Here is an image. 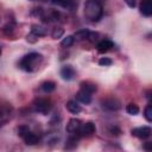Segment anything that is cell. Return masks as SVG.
<instances>
[{"mask_svg":"<svg viewBox=\"0 0 152 152\" xmlns=\"http://www.w3.org/2000/svg\"><path fill=\"white\" fill-rule=\"evenodd\" d=\"M112 48H114V43L110 39H102L96 45V49H97L99 52H107Z\"/></svg>","mask_w":152,"mask_h":152,"instance_id":"cell-13","label":"cell"},{"mask_svg":"<svg viewBox=\"0 0 152 152\" xmlns=\"http://www.w3.org/2000/svg\"><path fill=\"white\" fill-rule=\"evenodd\" d=\"M24 139V141H25V144L26 145H37L38 142H39V137L36 134V133H32L31 131L23 138Z\"/></svg>","mask_w":152,"mask_h":152,"instance_id":"cell-15","label":"cell"},{"mask_svg":"<svg viewBox=\"0 0 152 152\" xmlns=\"http://www.w3.org/2000/svg\"><path fill=\"white\" fill-rule=\"evenodd\" d=\"M81 137L78 134H69V138L66 139V142H65V148L70 150V148H74L77 146V141Z\"/></svg>","mask_w":152,"mask_h":152,"instance_id":"cell-16","label":"cell"},{"mask_svg":"<svg viewBox=\"0 0 152 152\" xmlns=\"http://www.w3.org/2000/svg\"><path fill=\"white\" fill-rule=\"evenodd\" d=\"M0 57H1V48H0Z\"/></svg>","mask_w":152,"mask_h":152,"instance_id":"cell-31","label":"cell"},{"mask_svg":"<svg viewBox=\"0 0 152 152\" xmlns=\"http://www.w3.org/2000/svg\"><path fill=\"white\" fill-rule=\"evenodd\" d=\"M87 39H89L91 43H95L97 39H99V33H95V32H89V34H88V38Z\"/></svg>","mask_w":152,"mask_h":152,"instance_id":"cell-27","label":"cell"},{"mask_svg":"<svg viewBox=\"0 0 152 152\" xmlns=\"http://www.w3.org/2000/svg\"><path fill=\"white\" fill-rule=\"evenodd\" d=\"M126 2H127V5L129 6V7H134L135 6V1L134 0H125Z\"/></svg>","mask_w":152,"mask_h":152,"instance_id":"cell-30","label":"cell"},{"mask_svg":"<svg viewBox=\"0 0 152 152\" xmlns=\"http://www.w3.org/2000/svg\"><path fill=\"white\" fill-rule=\"evenodd\" d=\"M31 33H33L37 37H43V36H45L48 33V30L44 26H42V25L34 24V25L31 26Z\"/></svg>","mask_w":152,"mask_h":152,"instance_id":"cell-17","label":"cell"},{"mask_svg":"<svg viewBox=\"0 0 152 152\" xmlns=\"http://www.w3.org/2000/svg\"><path fill=\"white\" fill-rule=\"evenodd\" d=\"M110 132H112L113 134H115V135L120 134V129H119L118 127H112V128H110Z\"/></svg>","mask_w":152,"mask_h":152,"instance_id":"cell-28","label":"cell"},{"mask_svg":"<svg viewBox=\"0 0 152 152\" xmlns=\"http://www.w3.org/2000/svg\"><path fill=\"white\" fill-rule=\"evenodd\" d=\"M95 131H96L95 124L91 121H88L86 124H81L78 134H80V137H89V135H93L95 133Z\"/></svg>","mask_w":152,"mask_h":152,"instance_id":"cell-5","label":"cell"},{"mask_svg":"<svg viewBox=\"0 0 152 152\" xmlns=\"http://www.w3.org/2000/svg\"><path fill=\"white\" fill-rule=\"evenodd\" d=\"M28 132H30V127L26 126V125H20L19 127H17V133H18V135L21 137V138H24Z\"/></svg>","mask_w":152,"mask_h":152,"instance_id":"cell-23","label":"cell"},{"mask_svg":"<svg viewBox=\"0 0 152 152\" xmlns=\"http://www.w3.org/2000/svg\"><path fill=\"white\" fill-rule=\"evenodd\" d=\"M63 34H64V30H63L62 27H59V26H56V27L52 30V33H51V36H52L53 39H58V38H61Z\"/></svg>","mask_w":152,"mask_h":152,"instance_id":"cell-24","label":"cell"},{"mask_svg":"<svg viewBox=\"0 0 152 152\" xmlns=\"http://www.w3.org/2000/svg\"><path fill=\"white\" fill-rule=\"evenodd\" d=\"M43 62V56L38 52H30L27 55H25L20 62H19V68L23 69L24 71L27 72H33L36 70H38L39 65Z\"/></svg>","mask_w":152,"mask_h":152,"instance_id":"cell-2","label":"cell"},{"mask_svg":"<svg viewBox=\"0 0 152 152\" xmlns=\"http://www.w3.org/2000/svg\"><path fill=\"white\" fill-rule=\"evenodd\" d=\"M51 2L69 11H72L77 7V0H51Z\"/></svg>","mask_w":152,"mask_h":152,"instance_id":"cell-10","label":"cell"},{"mask_svg":"<svg viewBox=\"0 0 152 152\" xmlns=\"http://www.w3.org/2000/svg\"><path fill=\"white\" fill-rule=\"evenodd\" d=\"M65 108H66L70 113H72V114H78V113L82 110V108H81V106L78 104V102H77V101H74V100L68 101V102L65 103Z\"/></svg>","mask_w":152,"mask_h":152,"instance_id":"cell-14","label":"cell"},{"mask_svg":"<svg viewBox=\"0 0 152 152\" xmlns=\"http://www.w3.org/2000/svg\"><path fill=\"white\" fill-rule=\"evenodd\" d=\"M12 113V106L8 102L0 100V122L4 124Z\"/></svg>","mask_w":152,"mask_h":152,"instance_id":"cell-6","label":"cell"},{"mask_svg":"<svg viewBox=\"0 0 152 152\" xmlns=\"http://www.w3.org/2000/svg\"><path fill=\"white\" fill-rule=\"evenodd\" d=\"M140 13L144 17H151L152 15V0H141Z\"/></svg>","mask_w":152,"mask_h":152,"instance_id":"cell-12","label":"cell"},{"mask_svg":"<svg viewBox=\"0 0 152 152\" xmlns=\"http://www.w3.org/2000/svg\"><path fill=\"white\" fill-rule=\"evenodd\" d=\"M59 75L64 81H71L76 76V71L71 65H63L59 70Z\"/></svg>","mask_w":152,"mask_h":152,"instance_id":"cell-7","label":"cell"},{"mask_svg":"<svg viewBox=\"0 0 152 152\" xmlns=\"http://www.w3.org/2000/svg\"><path fill=\"white\" fill-rule=\"evenodd\" d=\"M74 42H75L74 36H66V37H64V38L62 39L61 45L64 46V48H69V46H71V45L74 44Z\"/></svg>","mask_w":152,"mask_h":152,"instance_id":"cell-22","label":"cell"},{"mask_svg":"<svg viewBox=\"0 0 152 152\" xmlns=\"http://www.w3.org/2000/svg\"><path fill=\"white\" fill-rule=\"evenodd\" d=\"M89 32H90V31H88V30H86V28L78 30V31H76V32H75L74 38H75L76 40H83V39H87V38H88Z\"/></svg>","mask_w":152,"mask_h":152,"instance_id":"cell-20","label":"cell"},{"mask_svg":"<svg viewBox=\"0 0 152 152\" xmlns=\"http://www.w3.org/2000/svg\"><path fill=\"white\" fill-rule=\"evenodd\" d=\"M112 59L110 58H108V57H102V58H100V61H99V64L100 65H102V66H109V65H112Z\"/></svg>","mask_w":152,"mask_h":152,"instance_id":"cell-26","label":"cell"},{"mask_svg":"<svg viewBox=\"0 0 152 152\" xmlns=\"http://www.w3.org/2000/svg\"><path fill=\"white\" fill-rule=\"evenodd\" d=\"M144 148H145L146 151H151V150H152L151 142H148V141H147V142H145V144H144Z\"/></svg>","mask_w":152,"mask_h":152,"instance_id":"cell-29","label":"cell"},{"mask_svg":"<svg viewBox=\"0 0 152 152\" xmlns=\"http://www.w3.org/2000/svg\"><path fill=\"white\" fill-rule=\"evenodd\" d=\"M126 112L131 115H137L139 113V107L135 103H128L126 106Z\"/></svg>","mask_w":152,"mask_h":152,"instance_id":"cell-21","label":"cell"},{"mask_svg":"<svg viewBox=\"0 0 152 152\" xmlns=\"http://www.w3.org/2000/svg\"><path fill=\"white\" fill-rule=\"evenodd\" d=\"M33 1H37V0H33Z\"/></svg>","mask_w":152,"mask_h":152,"instance_id":"cell-32","label":"cell"},{"mask_svg":"<svg viewBox=\"0 0 152 152\" xmlns=\"http://www.w3.org/2000/svg\"><path fill=\"white\" fill-rule=\"evenodd\" d=\"M132 135L139 138V139H147L151 133H152V129L150 126H141V127H135L131 131Z\"/></svg>","mask_w":152,"mask_h":152,"instance_id":"cell-4","label":"cell"},{"mask_svg":"<svg viewBox=\"0 0 152 152\" xmlns=\"http://www.w3.org/2000/svg\"><path fill=\"white\" fill-rule=\"evenodd\" d=\"M76 101L81 102V103H84V104H89L91 102V94L86 91V90H82L80 89L77 93H76Z\"/></svg>","mask_w":152,"mask_h":152,"instance_id":"cell-11","label":"cell"},{"mask_svg":"<svg viewBox=\"0 0 152 152\" xmlns=\"http://www.w3.org/2000/svg\"><path fill=\"white\" fill-rule=\"evenodd\" d=\"M33 108H34L36 112L46 115L48 113H50V110L52 108V104H51V101L49 99L38 97V99H36L33 101Z\"/></svg>","mask_w":152,"mask_h":152,"instance_id":"cell-3","label":"cell"},{"mask_svg":"<svg viewBox=\"0 0 152 152\" xmlns=\"http://www.w3.org/2000/svg\"><path fill=\"white\" fill-rule=\"evenodd\" d=\"M103 15V7L99 0H87L84 4V17L91 23H97Z\"/></svg>","mask_w":152,"mask_h":152,"instance_id":"cell-1","label":"cell"},{"mask_svg":"<svg viewBox=\"0 0 152 152\" xmlns=\"http://www.w3.org/2000/svg\"><path fill=\"white\" fill-rule=\"evenodd\" d=\"M144 116H145V119H146L148 122L152 121V106H151V104H147V106L145 107Z\"/></svg>","mask_w":152,"mask_h":152,"instance_id":"cell-25","label":"cell"},{"mask_svg":"<svg viewBox=\"0 0 152 152\" xmlns=\"http://www.w3.org/2000/svg\"><path fill=\"white\" fill-rule=\"evenodd\" d=\"M99 1H100V0H99Z\"/></svg>","mask_w":152,"mask_h":152,"instance_id":"cell-33","label":"cell"},{"mask_svg":"<svg viewBox=\"0 0 152 152\" xmlns=\"http://www.w3.org/2000/svg\"><path fill=\"white\" fill-rule=\"evenodd\" d=\"M40 88H42V90H43L44 93L50 94V93H52V91L56 89V83H55L53 81H45V82L42 83Z\"/></svg>","mask_w":152,"mask_h":152,"instance_id":"cell-19","label":"cell"},{"mask_svg":"<svg viewBox=\"0 0 152 152\" xmlns=\"http://www.w3.org/2000/svg\"><path fill=\"white\" fill-rule=\"evenodd\" d=\"M80 89L86 90V91H88V93L93 94V93H95V91H96L97 87H96L94 83L89 82V81H83V82H81V83H80Z\"/></svg>","mask_w":152,"mask_h":152,"instance_id":"cell-18","label":"cell"},{"mask_svg":"<svg viewBox=\"0 0 152 152\" xmlns=\"http://www.w3.org/2000/svg\"><path fill=\"white\" fill-rule=\"evenodd\" d=\"M102 107L104 109H107V110L114 112V110H119L121 108V103H120L119 100L113 99V97H109V99H106V100L102 101Z\"/></svg>","mask_w":152,"mask_h":152,"instance_id":"cell-8","label":"cell"},{"mask_svg":"<svg viewBox=\"0 0 152 152\" xmlns=\"http://www.w3.org/2000/svg\"><path fill=\"white\" fill-rule=\"evenodd\" d=\"M81 121L78 119H70L66 124V132L69 134H78V131H80V127H81ZM80 135V134H78Z\"/></svg>","mask_w":152,"mask_h":152,"instance_id":"cell-9","label":"cell"}]
</instances>
